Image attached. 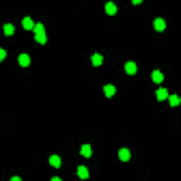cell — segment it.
I'll list each match as a JSON object with an SVG mask.
<instances>
[{
    "label": "cell",
    "instance_id": "obj_1",
    "mask_svg": "<svg viewBox=\"0 0 181 181\" xmlns=\"http://www.w3.org/2000/svg\"><path fill=\"white\" fill-rule=\"evenodd\" d=\"M125 69H126V72L127 74H130V75H133V74H136L137 72V65L135 64V62H126L125 64Z\"/></svg>",
    "mask_w": 181,
    "mask_h": 181
},
{
    "label": "cell",
    "instance_id": "obj_2",
    "mask_svg": "<svg viewBox=\"0 0 181 181\" xmlns=\"http://www.w3.org/2000/svg\"><path fill=\"white\" fill-rule=\"evenodd\" d=\"M105 10H106V13L109 16H113V14H116L117 7H116V4H115V3L109 2V3H106V6H105Z\"/></svg>",
    "mask_w": 181,
    "mask_h": 181
},
{
    "label": "cell",
    "instance_id": "obj_3",
    "mask_svg": "<svg viewBox=\"0 0 181 181\" xmlns=\"http://www.w3.org/2000/svg\"><path fill=\"white\" fill-rule=\"evenodd\" d=\"M81 154H82L83 157L92 156V147H91V144H83L82 147H81Z\"/></svg>",
    "mask_w": 181,
    "mask_h": 181
},
{
    "label": "cell",
    "instance_id": "obj_4",
    "mask_svg": "<svg viewBox=\"0 0 181 181\" xmlns=\"http://www.w3.org/2000/svg\"><path fill=\"white\" fill-rule=\"evenodd\" d=\"M119 159L122 161H129L130 160V151L127 149H120L119 150Z\"/></svg>",
    "mask_w": 181,
    "mask_h": 181
},
{
    "label": "cell",
    "instance_id": "obj_5",
    "mask_svg": "<svg viewBox=\"0 0 181 181\" xmlns=\"http://www.w3.org/2000/svg\"><path fill=\"white\" fill-rule=\"evenodd\" d=\"M154 28H156L157 31L164 30V28H166V23H164V20L160 19V17H157V19L154 20Z\"/></svg>",
    "mask_w": 181,
    "mask_h": 181
},
{
    "label": "cell",
    "instance_id": "obj_6",
    "mask_svg": "<svg viewBox=\"0 0 181 181\" xmlns=\"http://www.w3.org/2000/svg\"><path fill=\"white\" fill-rule=\"evenodd\" d=\"M156 95H157V99H159V101H163V99H167V98H169V92H167V89H166V88L157 89Z\"/></svg>",
    "mask_w": 181,
    "mask_h": 181
},
{
    "label": "cell",
    "instance_id": "obj_7",
    "mask_svg": "<svg viewBox=\"0 0 181 181\" xmlns=\"http://www.w3.org/2000/svg\"><path fill=\"white\" fill-rule=\"evenodd\" d=\"M103 91H105V95H106L107 98H111V96H113L115 93H116V88H115L113 85H105Z\"/></svg>",
    "mask_w": 181,
    "mask_h": 181
},
{
    "label": "cell",
    "instance_id": "obj_8",
    "mask_svg": "<svg viewBox=\"0 0 181 181\" xmlns=\"http://www.w3.org/2000/svg\"><path fill=\"white\" fill-rule=\"evenodd\" d=\"M23 27L26 28V30H34V23H33V20L30 19V17H24L23 19Z\"/></svg>",
    "mask_w": 181,
    "mask_h": 181
},
{
    "label": "cell",
    "instance_id": "obj_9",
    "mask_svg": "<svg viewBox=\"0 0 181 181\" xmlns=\"http://www.w3.org/2000/svg\"><path fill=\"white\" fill-rule=\"evenodd\" d=\"M19 64L21 65V67H27V65L30 64V57H28L27 54H20L19 55Z\"/></svg>",
    "mask_w": 181,
    "mask_h": 181
},
{
    "label": "cell",
    "instance_id": "obj_10",
    "mask_svg": "<svg viewBox=\"0 0 181 181\" xmlns=\"http://www.w3.org/2000/svg\"><path fill=\"white\" fill-rule=\"evenodd\" d=\"M50 164H51L52 167H55V169H58L60 166H61V159H60V156H51L50 157Z\"/></svg>",
    "mask_w": 181,
    "mask_h": 181
},
{
    "label": "cell",
    "instance_id": "obj_11",
    "mask_svg": "<svg viewBox=\"0 0 181 181\" xmlns=\"http://www.w3.org/2000/svg\"><path fill=\"white\" fill-rule=\"evenodd\" d=\"M78 175H79V178H88L89 177V173H88V169H86L85 166H79L78 167Z\"/></svg>",
    "mask_w": 181,
    "mask_h": 181
},
{
    "label": "cell",
    "instance_id": "obj_12",
    "mask_svg": "<svg viewBox=\"0 0 181 181\" xmlns=\"http://www.w3.org/2000/svg\"><path fill=\"white\" fill-rule=\"evenodd\" d=\"M151 78H153V81L156 83H161L163 81H164V77H163L161 72H159V71H154L153 75H151Z\"/></svg>",
    "mask_w": 181,
    "mask_h": 181
},
{
    "label": "cell",
    "instance_id": "obj_13",
    "mask_svg": "<svg viewBox=\"0 0 181 181\" xmlns=\"http://www.w3.org/2000/svg\"><path fill=\"white\" fill-rule=\"evenodd\" d=\"M169 101H170V105H171V106H178V105H181V98H178L177 95H170Z\"/></svg>",
    "mask_w": 181,
    "mask_h": 181
},
{
    "label": "cell",
    "instance_id": "obj_14",
    "mask_svg": "<svg viewBox=\"0 0 181 181\" xmlns=\"http://www.w3.org/2000/svg\"><path fill=\"white\" fill-rule=\"evenodd\" d=\"M102 62H103V57H102L101 54H93V57H92V64L95 65V67H98V65H101Z\"/></svg>",
    "mask_w": 181,
    "mask_h": 181
},
{
    "label": "cell",
    "instance_id": "obj_15",
    "mask_svg": "<svg viewBox=\"0 0 181 181\" xmlns=\"http://www.w3.org/2000/svg\"><path fill=\"white\" fill-rule=\"evenodd\" d=\"M36 41L40 44H45L47 43V34L45 33H41V34H37L36 36Z\"/></svg>",
    "mask_w": 181,
    "mask_h": 181
},
{
    "label": "cell",
    "instance_id": "obj_16",
    "mask_svg": "<svg viewBox=\"0 0 181 181\" xmlns=\"http://www.w3.org/2000/svg\"><path fill=\"white\" fill-rule=\"evenodd\" d=\"M13 33H14V26L13 24L4 26V34H6V36H13Z\"/></svg>",
    "mask_w": 181,
    "mask_h": 181
},
{
    "label": "cell",
    "instance_id": "obj_17",
    "mask_svg": "<svg viewBox=\"0 0 181 181\" xmlns=\"http://www.w3.org/2000/svg\"><path fill=\"white\" fill-rule=\"evenodd\" d=\"M41 33H45V31H44V26L41 24V23H37L36 27H34V34L37 36V34H41Z\"/></svg>",
    "mask_w": 181,
    "mask_h": 181
},
{
    "label": "cell",
    "instance_id": "obj_18",
    "mask_svg": "<svg viewBox=\"0 0 181 181\" xmlns=\"http://www.w3.org/2000/svg\"><path fill=\"white\" fill-rule=\"evenodd\" d=\"M4 58H6V51L2 48V50H0V61H3Z\"/></svg>",
    "mask_w": 181,
    "mask_h": 181
},
{
    "label": "cell",
    "instance_id": "obj_19",
    "mask_svg": "<svg viewBox=\"0 0 181 181\" xmlns=\"http://www.w3.org/2000/svg\"><path fill=\"white\" fill-rule=\"evenodd\" d=\"M10 181H21V178L20 177H12V180Z\"/></svg>",
    "mask_w": 181,
    "mask_h": 181
},
{
    "label": "cell",
    "instance_id": "obj_20",
    "mask_svg": "<svg viewBox=\"0 0 181 181\" xmlns=\"http://www.w3.org/2000/svg\"><path fill=\"white\" fill-rule=\"evenodd\" d=\"M51 181H61V178H58V177H52V178H51Z\"/></svg>",
    "mask_w": 181,
    "mask_h": 181
},
{
    "label": "cell",
    "instance_id": "obj_21",
    "mask_svg": "<svg viewBox=\"0 0 181 181\" xmlns=\"http://www.w3.org/2000/svg\"><path fill=\"white\" fill-rule=\"evenodd\" d=\"M139 3H141L140 0H133V4H139Z\"/></svg>",
    "mask_w": 181,
    "mask_h": 181
}]
</instances>
